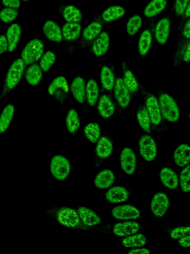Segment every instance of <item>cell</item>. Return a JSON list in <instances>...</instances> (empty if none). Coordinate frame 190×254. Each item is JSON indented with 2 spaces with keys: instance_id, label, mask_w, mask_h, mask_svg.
I'll return each mask as SVG.
<instances>
[{
  "instance_id": "cell-21",
  "label": "cell",
  "mask_w": 190,
  "mask_h": 254,
  "mask_svg": "<svg viewBox=\"0 0 190 254\" xmlns=\"http://www.w3.org/2000/svg\"><path fill=\"white\" fill-rule=\"evenodd\" d=\"M121 68L123 73V80L132 95H134L140 90L141 85L134 74L128 67L125 62L121 63Z\"/></svg>"
},
{
  "instance_id": "cell-45",
  "label": "cell",
  "mask_w": 190,
  "mask_h": 254,
  "mask_svg": "<svg viewBox=\"0 0 190 254\" xmlns=\"http://www.w3.org/2000/svg\"><path fill=\"white\" fill-rule=\"evenodd\" d=\"M167 232L173 239H179L190 235V226H179L166 228Z\"/></svg>"
},
{
  "instance_id": "cell-3",
  "label": "cell",
  "mask_w": 190,
  "mask_h": 254,
  "mask_svg": "<svg viewBox=\"0 0 190 254\" xmlns=\"http://www.w3.org/2000/svg\"><path fill=\"white\" fill-rule=\"evenodd\" d=\"M143 225L134 221L125 220L112 225H104V233H110L119 237H125L139 232Z\"/></svg>"
},
{
  "instance_id": "cell-35",
  "label": "cell",
  "mask_w": 190,
  "mask_h": 254,
  "mask_svg": "<svg viewBox=\"0 0 190 254\" xmlns=\"http://www.w3.org/2000/svg\"><path fill=\"white\" fill-rule=\"evenodd\" d=\"M168 4V0H151L145 6L143 13L148 18L155 17L163 11Z\"/></svg>"
},
{
  "instance_id": "cell-33",
  "label": "cell",
  "mask_w": 190,
  "mask_h": 254,
  "mask_svg": "<svg viewBox=\"0 0 190 254\" xmlns=\"http://www.w3.org/2000/svg\"><path fill=\"white\" fill-rule=\"evenodd\" d=\"M59 11L63 18L68 22L79 23L82 20L83 13L73 5H64L60 8Z\"/></svg>"
},
{
  "instance_id": "cell-19",
  "label": "cell",
  "mask_w": 190,
  "mask_h": 254,
  "mask_svg": "<svg viewBox=\"0 0 190 254\" xmlns=\"http://www.w3.org/2000/svg\"><path fill=\"white\" fill-rule=\"evenodd\" d=\"M82 222L86 226L91 228L101 223L100 217L93 210L81 206L76 208Z\"/></svg>"
},
{
  "instance_id": "cell-26",
  "label": "cell",
  "mask_w": 190,
  "mask_h": 254,
  "mask_svg": "<svg viewBox=\"0 0 190 254\" xmlns=\"http://www.w3.org/2000/svg\"><path fill=\"white\" fill-rule=\"evenodd\" d=\"M118 243L126 248H139L143 247L146 244L147 239L143 234L138 232L123 237L119 239Z\"/></svg>"
},
{
  "instance_id": "cell-47",
  "label": "cell",
  "mask_w": 190,
  "mask_h": 254,
  "mask_svg": "<svg viewBox=\"0 0 190 254\" xmlns=\"http://www.w3.org/2000/svg\"><path fill=\"white\" fill-rule=\"evenodd\" d=\"M190 0H175L173 10L176 17L182 16Z\"/></svg>"
},
{
  "instance_id": "cell-28",
  "label": "cell",
  "mask_w": 190,
  "mask_h": 254,
  "mask_svg": "<svg viewBox=\"0 0 190 254\" xmlns=\"http://www.w3.org/2000/svg\"><path fill=\"white\" fill-rule=\"evenodd\" d=\"M86 85L83 78L75 77L70 85V90L74 99L80 103H83L86 99Z\"/></svg>"
},
{
  "instance_id": "cell-14",
  "label": "cell",
  "mask_w": 190,
  "mask_h": 254,
  "mask_svg": "<svg viewBox=\"0 0 190 254\" xmlns=\"http://www.w3.org/2000/svg\"><path fill=\"white\" fill-rule=\"evenodd\" d=\"M170 205L168 196L163 192H158L154 194L151 199L150 209L155 217L160 218L166 214Z\"/></svg>"
},
{
  "instance_id": "cell-30",
  "label": "cell",
  "mask_w": 190,
  "mask_h": 254,
  "mask_svg": "<svg viewBox=\"0 0 190 254\" xmlns=\"http://www.w3.org/2000/svg\"><path fill=\"white\" fill-rule=\"evenodd\" d=\"M43 30L46 37L56 42H60L62 39V33L59 26L54 21H46L43 27Z\"/></svg>"
},
{
  "instance_id": "cell-2",
  "label": "cell",
  "mask_w": 190,
  "mask_h": 254,
  "mask_svg": "<svg viewBox=\"0 0 190 254\" xmlns=\"http://www.w3.org/2000/svg\"><path fill=\"white\" fill-rule=\"evenodd\" d=\"M158 99L163 118L171 123L177 122L180 117V112L174 98L167 93L160 91Z\"/></svg>"
},
{
  "instance_id": "cell-37",
  "label": "cell",
  "mask_w": 190,
  "mask_h": 254,
  "mask_svg": "<svg viewBox=\"0 0 190 254\" xmlns=\"http://www.w3.org/2000/svg\"><path fill=\"white\" fill-rule=\"evenodd\" d=\"M99 90L96 81L93 78L90 79L86 89V99L90 106H94L98 100Z\"/></svg>"
},
{
  "instance_id": "cell-51",
  "label": "cell",
  "mask_w": 190,
  "mask_h": 254,
  "mask_svg": "<svg viewBox=\"0 0 190 254\" xmlns=\"http://www.w3.org/2000/svg\"><path fill=\"white\" fill-rule=\"evenodd\" d=\"M150 253L148 249L142 247L132 248L128 252L129 254H149Z\"/></svg>"
},
{
  "instance_id": "cell-29",
  "label": "cell",
  "mask_w": 190,
  "mask_h": 254,
  "mask_svg": "<svg viewBox=\"0 0 190 254\" xmlns=\"http://www.w3.org/2000/svg\"><path fill=\"white\" fill-rule=\"evenodd\" d=\"M136 117L138 123L143 130L147 133L151 132L152 123L149 115L144 104H140L138 106Z\"/></svg>"
},
{
  "instance_id": "cell-49",
  "label": "cell",
  "mask_w": 190,
  "mask_h": 254,
  "mask_svg": "<svg viewBox=\"0 0 190 254\" xmlns=\"http://www.w3.org/2000/svg\"><path fill=\"white\" fill-rule=\"evenodd\" d=\"M8 50V43L6 36L2 34L0 37V54L1 55Z\"/></svg>"
},
{
  "instance_id": "cell-38",
  "label": "cell",
  "mask_w": 190,
  "mask_h": 254,
  "mask_svg": "<svg viewBox=\"0 0 190 254\" xmlns=\"http://www.w3.org/2000/svg\"><path fill=\"white\" fill-rule=\"evenodd\" d=\"M42 70L40 65L34 64L30 65L26 70L25 77L27 82L31 85H36L41 81Z\"/></svg>"
},
{
  "instance_id": "cell-34",
  "label": "cell",
  "mask_w": 190,
  "mask_h": 254,
  "mask_svg": "<svg viewBox=\"0 0 190 254\" xmlns=\"http://www.w3.org/2000/svg\"><path fill=\"white\" fill-rule=\"evenodd\" d=\"M81 29L79 23L67 22L62 27V36L67 41H75L79 37Z\"/></svg>"
},
{
  "instance_id": "cell-42",
  "label": "cell",
  "mask_w": 190,
  "mask_h": 254,
  "mask_svg": "<svg viewBox=\"0 0 190 254\" xmlns=\"http://www.w3.org/2000/svg\"><path fill=\"white\" fill-rule=\"evenodd\" d=\"M142 24V17L138 14L133 15L126 24V30L130 36L135 35L141 28Z\"/></svg>"
},
{
  "instance_id": "cell-6",
  "label": "cell",
  "mask_w": 190,
  "mask_h": 254,
  "mask_svg": "<svg viewBox=\"0 0 190 254\" xmlns=\"http://www.w3.org/2000/svg\"><path fill=\"white\" fill-rule=\"evenodd\" d=\"M190 42V18L184 23L178 31V37L176 50L173 56L174 64L179 65L182 62V58L186 48Z\"/></svg>"
},
{
  "instance_id": "cell-13",
  "label": "cell",
  "mask_w": 190,
  "mask_h": 254,
  "mask_svg": "<svg viewBox=\"0 0 190 254\" xmlns=\"http://www.w3.org/2000/svg\"><path fill=\"white\" fill-rule=\"evenodd\" d=\"M139 149L141 156L146 161L154 160L157 153L156 143L149 135H143L139 142Z\"/></svg>"
},
{
  "instance_id": "cell-9",
  "label": "cell",
  "mask_w": 190,
  "mask_h": 254,
  "mask_svg": "<svg viewBox=\"0 0 190 254\" xmlns=\"http://www.w3.org/2000/svg\"><path fill=\"white\" fill-rule=\"evenodd\" d=\"M155 20V17H153L140 35L138 42V51L142 58L147 55L151 48L154 38Z\"/></svg>"
},
{
  "instance_id": "cell-36",
  "label": "cell",
  "mask_w": 190,
  "mask_h": 254,
  "mask_svg": "<svg viewBox=\"0 0 190 254\" xmlns=\"http://www.w3.org/2000/svg\"><path fill=\"white\" fill-rule=\"evenodd\" d=\"M100 82L103 88L106 91L113 89L116 79L111 69L107 66L102 67L100 71Z\"/></svg>"
},
{
  "instance_id": "cell-27",
  "label": "cell",
  "mask_w": 190,
  "mask_h": 254,
  "mask_svg": "<svg viewBox=\"0 0 190 254\" xmlns=\"http://www.w3.org/2000/svg\"><path fill=\"white\" fill-rule=\"evenodd\" d=\"M175 163L180 167H184L190 163V146L186 143L179 145L173 153Z\"/></svg>"
},
{
  "instance_id": "cell-23",
  "label": "cell",
  "mask_w": 190,
  "mask_h": 254,
  "mask_svg": "<svg viewBox=\"0 0 190 254\" xmlns=\"http://www.w3.org/2000/svg\"><path fill=\"white\" fill-rule=\"evenodd\" d=\"M110 43L109 36L107 32H101L95 40L92 45V51L96 57L104 55L108 51Z\"/></svg>"
},
{
  "instance_id": "cell-52",
  "label": "cell",
  "mask_w": 190,
  "mask_h": 254,
  "mask_svg": "<svg viewBox=\"0 0 190 254\" xmlns=\"http://www.w3.org/2000/svg\"><path fill=\"white\" fill-rule=\"evenodd\" d=\"M179 245L184 248H190V235L179 239Z\"/></svg>"
},
{
  "instance_id": "cell-43",
  "label": "cell",
  "mask_w": 190,
  "mask_h": 254,
  "mask_svg": "<svg viewBox=\"0 0 190 254\" xmlns=\"http://www.w3.org/2000/svg\"><path fill=\"white\" fill-rule=\"evenodd\" d=\"M56 61L55 54L50 51H47L42 57L40 66L44 72L48 71Z\"/></svg>"
},
{
  "instance_id": "cell-1",
  "label": "cell",
  "mask_w": 190,
  "mask_h": 254,
  "mask_svg": "<svg viewBox=\"0 0 190 254\" xmlns=\"http://www.w3.org/2000/svg\"><path fill=\"white\" fill-rule=\"evenodd\" d=\"M44 211L52 220L63 227L84 231L92 229L82 222L76 208L67 206H55Z\"/></svg>"
},
{
  "instance_id": "cell-46",
  "label": "cell",
  "mask_w": 190,
  "mask_h": 254,
  "mask_svg": "<svg viewBox=\"0 0 190 254\" xmlns=\"http://www.w3.org/2000/svg\"><path fill=\"white\" fill-rule=\"evenodd\" d=\"M18 15V12L15 9L6 7L2 9L0 13L1 21L7 23L14 20Z\"/></svg>"
},
{
  "instance_id": "cell-11",
  "label": "cell",
  "mask_w": 190,
  "mask_h": 254,
  "mask_svg": "<svg viewBox=\"0 0 190 254\" xmlns=\"http://www.w3.org/2000/svg\"><path fill=\"white\" fill-rule=\"evenodd\" d=\"M104 23L100 15L95 17L84 29L81 36V45H87L94 41L101 33Z\"/></svg>"
},
{
  "instance_id": "cell-41",
  "label": "cell",
  "mask_w": 190,
  "mask_h": 254,
  "mask_svg": "<svg viewBox=\"0 0 190 254\" xmlns=\"http://www.w3.org/2000/svg\"><path fill=\"white\" fill-rule=\"evenodd\" d=\"M84 132L86 137L93 143H95L100 138V128L96 123H90L84 128Z\"/></svg>"
},
{
  "instance_id": "cell-10",
  "label": "cell",
  "mask_w": 190,
  "mask_h": 254,
  "mask_svg": "<svg viewBox=\"0 0 190 254\" xmlns=\"http://www.w3.org/2000/svg\"><path fill=\"white\" fill-rule=\"evenodd\" d=\"M113 143L106 136L99 138L95 148V163L97 167L104 164L113 151Z\"/></svg>"
},
{
  "instance_id": "cell-20",
  "label": "cell",
  "mask_w": 190,
  "mask_h": 254,
  "mask_svg": "<svg viewBox=\"0 0 190 254\" xmlns=\"http://www.w3.org/2000/svg\"><path fill=\"white\" fill-rule=\"evenodd\" d=\"M131 194V192L126 188L116 186L110 188L105 193V196L109 202L119 203L127 200Z\"/></svg>"
},
{
  "instance_id": "cell-7",
  "label": "cell",
  "mask_w": 190,
  "mask_h": 254,
  "mask_svg": "<svg viewBox=\"0 0 190 254\" xmlns=\"http://www.w3.org/2000/svg\"><path fill=\"white\" fill-rule=\"evenodd\" d=\"M143 93L144 105L149 115L152 126L159 125L163 118L158 98L152 93L146 91L140 86Z\"/></svg>"
},
{
  "instance_id": "cell-55",
  "label": "cell",
  "mask_w": 190,
  "mask_h": 254,
  "mask_svg": "<svg viewBox=\"0 0 190 254\" xmlns=\"http://www.w3.org/2000/svg\"><path fill=\"white\" fill-rule=\"evenodd\" d=\"M189 117H190V114H189Z\"/></svg>"
},
{
  "instance_id": "cell-32",
  "label": "cell",
  "mask_w": 190,
  "mask_h": 254,
  "mask_svg": "<svg viewBox=\"0 0 190 254\" xmlns=\"http://www.w3.org/2000/svg\"><path fill=\"white\" fill-rule=\"evenodd\" d=\"M21 35V26L17 24H11L7 29L6 37L8 43V51L13 52L17 47Z\"/></svg>"
},
{
  "instance_id": "cell-25",
  "label": "cell",
  "mask_w": 190,
  "mask_h": 254,
  "mask_svg": "<svg viewBox=\"0 0 190 254\" xmlns=\"http://www.w3.org/2000/svg\"><path fill=\"white\" fill-rule=\"evenodd\" d=\"M159 178L163 185L169 189L175 190L178 186L179 180L177 174L168 167H163L161 169Z\"/></svg>"
},
{
  "instance_id": "cell-18",
  "label": "cell",
  "mask_w": 190,
  "mask_h": 254,
  "mask_svg": "<svg viewBox=\"0 0 190 254\" xmlns=\"http://www.w3.org/2000/svg\"><path fill=\"white\" fill-rule=\"evenodd\" d=\"M120 162L123 171L127 175H132L137 166L136 156L133 150L129 147H124L120 155Z\"/></svg>"
},
{
  "instance_id": "cell-12",
  "label": "cell",
  "mask_w": 190,
  "mask_h": 254,
  "mask_svg": "<svg viewBox=\"0 0 190 254\" xmlns=\"http://www.w3.org/2000/svg\"><path fill=\"white\" fill-rule=\"evenodd\" d=\"M69 89L66 79L63 76H58L49 84L48 92L62 105L68 95Z\"/></svg>"
},
{
  "instance_id": "cell-53",
  "label": "cell",
  "mask_w": 190,
  "mask_h": 254,
  "mask_svg": "<svg viewBox=\"0 0 190 254\" xmlns=\"http://www.w3.org/2000/svg\"><path fill=\"white\" fill-rule=\"evenodd\" d=\"M182 61L184 62H190V42L186 48L183 56Z\"/></svg>"
},
{
  "instance_id": "cell-17",
  "label": "cell",
  "mask_w": 190,
  "mask_h": 254,
  "mask_svg": "<svg viewBox=\"0 0 190 254\" xmlns=\"http://www.w3.org/2000/svg\"><path fill=\"white\" fill-rule=\"evenodd\" d=\"M171 23L172 18L170 16H164L155 23L154 38L159 44L164 45L167 42Z\"/></svg>"
},
{
  "instance_id": "cell-39",
  "label": "cell",
  "mask_w": 190,
  "mask_h": 254,
  "mask_svg": "<svg viewBox=\"0 0 190 254\" xmlns=\"http://www.w3.org/2000/svg\"><path fill=\"white\" fill-rule=\"evenodd\" d=\"M14 106L11 104L6 105L2 110L0 117V132L2 133L8 127L14 116Z\"/></svg>"
},
{
  "instance_id": "cell-54",
  "label": "cell",
  "mask_w": 190,
  "mask_h": 254,
  "mask_svg": "<svg viewBox=\"0 0 190 254\" xmlns=\"http://www.w3.org/2000/svg\"><path fill=\"white\" fill-rule=\"evenodd\" d=\"M24 1H28L29 0H23Z\"/></svg>"
},
{
  "instance_id": "cell-50",
  "label": "cell",
  "mask_w": 190,
  "mask_h": 254,
  "mask_svg": "<svg viewBox=\"0 0 190 254\" xmlns=\"http://www.w3.org/2000/svg\"><path fill=\"white\" fill-rule=\"evenodd\" d=\"M1 2L7 7L17 8L20 6V0H1Z\"/></svg>"
},
{
  "instance_id": "cell-22",
  "label": "cell",
  "mask_w": 190,
  "mask_h": 254,
  "mask_svg": "<svg viewBox=\"0 0 190 254\" xmlns=\"http://www.w3.org/2000/svg\"><path fill=\"white\" fill-rule=\"evenodd\" d=\"M115 181L114 173L109 169L101 170L95 177L94 185L99 189H107L112 186Z\"/></svg>"
},
{
  "instance_id": "cell-4",
  "label": "cell",
  "mask_w": 190,
  "mask_h": 254,
  "mask_svg": "<svg viewBox=\"0 0 190 254\" xmlns=\"http://www.w3.org/2000/svg\"><path fill=\"white\" fill-rule=\"evenodd\" d=\"M49 169L51 175L55 179L59 181H64L70 174L71 165L66 157L61 155H55L50 160Z\"/></svg>"
},
{
  "instance_id": "cell-44",
  "label": "cell",
  "mask_w": 190,
  "mask_h": 254,
  "mask_svg": "<svg viewBox=\"0 0 190 254\" xmlns=\"http://www.w3.org/2000/svg\"><path fill=\"white\" fill-rule=\"evenodd\" d=\"M179 183L183 191H190V164L186 166L181 172Z\"/></svg>"
},
{
  "instance_id": "cell-40",
  "label": "cell",
  "mask_w": 190,
  "mask_h": 254,
  "mask_svg": "<svg viewBox=\"0 0 190 254\" xmlns=\"http://www.w3.org/2000/svg\"><path fill=\"white\" fill-rule=\"evenodd\" d=\"M65 124L67 130L71 133L75 134L78 131L80 126V120L76 110L71 109L68 112Z\"/></svg>"
},
{
  "instance_id": "cell-48",
  "label": "cell",
  "mask_w": 190,
  "mask_h": 254,
  "mask_svg": "<svg viewBox=\"0 0 190 254\" xmlns=\"http://www.w3.org/2000/svg\"><path fill=\"white\" fill-rule=\"evenodd\" d=\"M190 18V1L188 3L185 11L181 16V21L178 27V31L180 30L185 22Z\"/></svg>"
},
{
  "instance_id": "cell-31",
  "label": "cell",
  "mask_w": 190,
  "mask_h": 254,
  "mask_svg": "<svg viewBox=\"0 0 190 254\" xmlns=\"http://www.w3.org/2000/svg\"><path fill=\"white\" fill-rule=\"evenodd\" d=\"M126 12V8L124 6L116 5L107 8L100 15L105 23L124 17Z\"/></svg>"
},
{
  "instance_id": "cell-15",
  "label": "cell",
  "mask_w": 190,
  "mask_h": 254,
  "mask_svg": "<svg viewBox=\"0 0 190 254\" xmlns=\"http://www.w3.org/2000/svg\"><path fill=\"white\" fill-rule=\"evenodd\" d=\"M113 218L119 220H131L139 218L140 211L130 204H121L114 207L111 210Z\"/></svg>"
},
{
  "instance_id": "cell-56",
  "label": "cell",
  "mask_w": 190,
  "mask_h": 254,
  "mask_svg": "<svg viewBox=\"0 0 190 254\" xmlns=\"http://www.w3.org/2000/svg\"></svg>"
},
{
  "instance_id": "cell-24",
  "label": "cell",
  "mask_w": 190,
  "mask_h": 254,
  "mask_svg": "<svg viewBox=\"0 0 190 254\" xmlns=\"http://www.w3.org/2000/svg\"><path fill=\"white\" fill-rule=\"evenodd\" d=\"M97 110L100 116L104 119L109 118L114 114L115 105L110 96L106 94L101 96L98 100Z\"/></svg>"
},
{
  "instance_id": "cell-5",
  "label": "cell",
  "mask_w": 190,
  "mask_h": 254,
  "mask_svg": "<svg viewBox=\"0 0 190 254\" xmlns=\"http://www.w3.org/2000/svg\"><path fill=\"white\" fill-rule=\"evenodd\" d=\"M44 45L38 39L30 41L23 49L21 59L25 64H30L39 61L43 55Z\"/></svg>"
},
{
  "instance_id": "cell-8",
  "label": "cell",
  "mask_w": 190,
  "mask_h": 254,
  "mask_svg": "<svg viewBox=\"0 0 190 254\" xmlns=\"http://www.w3.org/2000/svg\"><path fill=\"white\" fill-rule=\"evenodd\" d=\"M25 64L21 58L16 59L12 63L6 75L4 92L12 90L19 83L23 74Z\"/></svg>"
},
{
  "instance_id": "cell-16",
  "label": "cell",
  "mask_w": 190,
  "mask_h": 254,
  "mask_svg": "<svg viewBox=\"0 0 190 254\" xmlns=\"http://www.w3.org/2000/svg\"><path fill=\"white\" fill-rule=\"evenodd\" d=\"M113 89L114 97L118 105L122 109L127 108L130 103L132 94L122 78L116 79Z\"/></svg>"
}]
</instances>
